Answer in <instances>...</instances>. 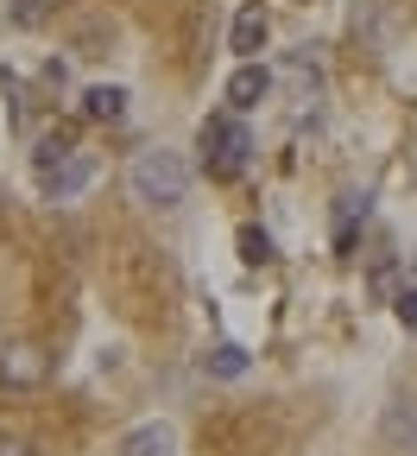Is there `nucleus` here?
<instances>
[{"label": "nucleus", "mask_w": 417, "mask_h": 456, "mask_svg": "<svg viewBox=\"0 0 417 456\" xmlns=\"http://www.w3.org/2000/svg\"><path fill=\"white\" fill-rule=\"evenodd\" d=\"M127 191H133V203H146V209H177V203L190 197V165H184V152H171V146L140 152V159L127 165Z\"/></svg>", "instance_id": "1"}, {"label": "nucleus", "mask_w": 417, "mask_h": 456, "mask_svg": "<svg viewBox=\"0 0 417 456\" xmlns=\"http://www.w3.org/2000/svg\"><path fill=\"white\" fill-rule=\"evenodd\" d=\"M196 146H203V171H209L215 184H234L247 171V159H253V134H247L241 114H209L203 134H196Z\"/></svg>", "instance_id": "2"}, {"label": "nucleus", "mask_w": 417, "mask_h": 456, "mask_svg": "<svg viewBox=\"0 0 417 456\" xmlns=\"http://www.w3.org/2000/svg\"><path fill=\"white\" fill-rule=\"evenodd\" d=\"M51 380V349L44 342H7L0 349V387L7 393H38Z\"/></svg>", "instance_id": "3"}, {"label": "nucleus", "mask_w": 417, "mask_h": 456, "mask_svg": "<svg viewBox=\"0 0 417 456\" xmlns=\"http://www.w3.org/2000/svg\"><path fill=\"white\" fill-rule=\"evenodd\" d=\"M89 178H95V152H83V146H76V152L57 159L38 184H44V197H51V203H70L76 191H89Z\"/></svg>", "instance_id": "4"}, {"label": "nucleus", "mask_w": 417, "mask_h": 456, "mask_svg": "<svg viewBox=\"0 0 417 456\" xmlns=\"http://www.w3.org/2000/svg\"><path fill=\"white\" fill-rule=\"evenodd\" d=\"M266 95H272V70H266V64H241V70L228 77V108H234V114L260 108Z\"/></svg>", "instance_id": "5"}, {"label": "nucleus", "mask_w": 417, "mask_h": 456, "mask_svg": "<svg viewBox=\"0 0 417 456\" xmlns=\"http://www.w3.org/2000/svg\"><path fill=\"white\" fill-rule=\"evenodd\" d=\"M367 191H341L335 197V254H354V235L367 228Z\"/></svg>", "instance_id": "6"}, {"label": "nucleus", "mask_w": 417, "mask_h": 456, "mask_svg": "<svg viewBox=\"0 0 417 456\" xmlns=\"http://www.w3.org/2000/svg\"><path fill=\"white\" fill-rule=\"evenodd\" d=\"M266 38H272V20H266V7H241L234 13V51H241V64H253V57L266 51Z\"/></svg>", "instance_id": "7"}, {"label": "nucleus", "mask_w": 417, "mask_h": 456, "mask_svg": "<svg viewBox=\"0 0 417 456\" xmlns=\"http://www.w3.org/2000/svg\"><path fill=\"white\" fill-rule=\"evenodd\" d=\"M380 431H386L392 450H417V399H392L386 419H380Z\"/></svg>", "instance_id": "8"}, {"label": "nucleus", "mask_w": 417, "mask_h": 456, "mask_svg": "<svg viewBox=\"0 0 417 456\" xmlns=\"http://www.w3.org/2000/svg\"><path fill=\"white\" fill-rule=\"evenodd\" d=\"M285 83L297 89V102H304V108L323 102V64H317V57H304V51H297L291 64H285Z\"/></svg>", "instance_id": "9"}, {"label": "nucleus", "mask_w": 417, "mask_h": 456, "mask_svg": "<svg viewBox=\"0 0 417 456\" xmlns=\"http://www.w3.org/2000/svg\"><path fill=\"white\" fill-rule=\"evenodd\" d=\"M83 114H89V121H121V114H127V89H114V83H95V89H83Z\"/></svg>", "instance_id": "10"}, {"label": "nucleus", "mask_w": 417, "mask_h": 456, "mask_svg": "<svg viewBox=\"0 0 417 456\" xmlns=\"http://www.w3.org/2000/svg\"><path fill=\"white\" fill-rule=\"evenodd\" d=\"M203 374H215V380H241V374H247V349H241V342H215V349L203 355Z\"/></svg>", "instance_id": "11"}, {"label": "nucleus", "mask_w": 417, "mask_h": 456, "mask_svg": "<svg viewBox=\"0 0 417 456\" xmlns=\"http://www.w3.org/2000/svg\"><path fill=\"white\" fill-rule=\"evenodd\" d=\"M171 450V425H140L121 437V456H164Z\"/></svg>", "instance_id": "12"}, {"label": "nucleus", "mask_w": 417, "mask_h": 456, "mask_svg": "<svg viewBox=\"0 0 417 456\" xmlns=\"http://www.w3.org/2000/svg\"><path fill=\"white\" fill-rule=\"evenodd\" d=\"M354 32L380 51L386 45V0H361V7H354Z\"/></svg>", "instance_id": "13"}, {"label": "nucleus", "mask_w": 417, "mask_h": 456, "mask_svg": "<svg viewBox=\"0 0 417 456\" xmlns=\"http://www.w3.org/2000/svg\"><path fill=\"white\" fill-rule=\"evenodd\" d=\"M241 260H247V266H272V260H278V254H272V235H266V228H253V222L241 228Z\"/></svg>", "instance_id": "14"}, {"label": "nucleus", "mask_w": 417, "mask_h": 456, "mask_svg": "<svg viewBox=\"0 0 417 456\" xmlns=\"http://www.w3.org/2000/svg\"><path fill=\"white\" fill-rule=\"evenodd\" d=\"M64 152H76V140H70V134H44V140H38V152H32V165H38V178H44V171H51L57 159H64Z\"/></svg>", "instance_id": "15"}, {"label": "nucleus", "mask_w": 417, "mask_h": 456, "mask_svg": "<svg viewBox=\"0 0 417 456\" xmlns=\"http://www.w3.org/2000/svg\"><path fill=\"white\" fill-rule=\"evenodd\" d=\"M7 20L32 32V26H44V20H51V0H13V7H7Z\"/></svg>", "instance_id": "16"}, {"label": "nucleus", "mask_w": 417, "mask_h": 456, "mask_svg": "<svg viewBox=\"0 0 417 456\" xmlns=\"http://www.w3.org/2000/svg\"><path fill=\"white\" fill-rule=\"evenodd\" d=\"M392 311H398V323H405V330H417V285H405V292L392 298Z\"/></svg>", "instance_id": "17"}, {"label": "nucleus", "mask_w": 417, "mask_h": 456, "mask_svg": "<svg viewBox=\"0 0 417 456\" xmlns=\"http://www.w3.org/2000/svg\"><path fill=\"white\" fill-rule=\"evenodd\" d=\"M0 456H38L32 444H0Z\"/></svg>", "instance_id": "18"}]
</instances>
